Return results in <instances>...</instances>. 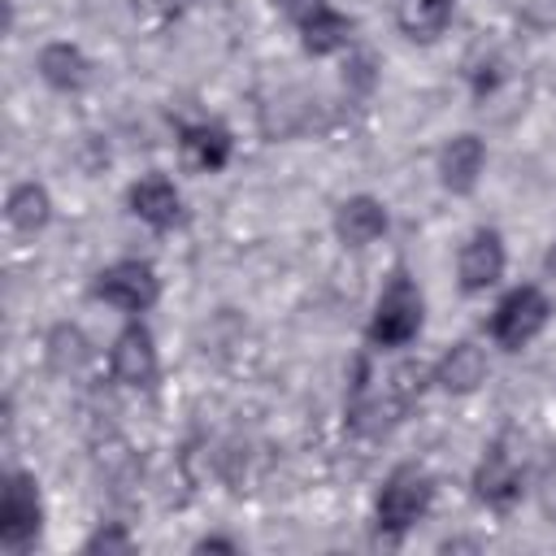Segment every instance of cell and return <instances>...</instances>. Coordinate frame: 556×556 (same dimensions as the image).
I'll use <instances>...</instances> for the list:
<instances>
[{
  "instance_id": "1",
  "label": "cell",
  "mask_w": 556,
  "mask_h": 556,
  "mask_svg": "<svg viewBox=\"0 0 556 556\" xmlns=\"http://www.w3.org/2000/svg\"><path fill=\"white\" fill-rule=\"evenodd\" d=\"M421 321H426V300H421L417 282H413L408 274H395V278L382 287L378 304H374L369 343H374V348H404V343L417 339Z\"/></svg>"
},
{
  "instance_id": "2",
  "label": "cell",
  "mask_w": 556,
  "mask_h": 556,
  "mask_svg": "<svg viewBox=\"0 0 556 556\" xmlns=\"http://www.w3.org/2000/svg\"><path fill=\"white\" fill-rule=\"evenodd\" d=\"M430 500H434V486H430V478L417 465L391 469L387 482H382V491H378V504H374L378 530L382 534H404L417 517H426Z\"/></svg>"
},
{
  "instance_id": "3",
  "label": "cell",
  "mask_w": 556,
  "mask_h": 556,
  "mask_svg": "<svg viewBox=\"0 0 556 556\" xmlns=\"http://www.w3.org/2000/svg\"><path fill=\"white\" fill-rule=\"evenodd\" d=\"M43 530V500L30 473H9L0 491V543L9 552H22Z\"/></svg>"
},
{
  "instance_id": "4",
  "label": "cell",
  "mask_w": 556,
  "mask_h": 556,
  "mask_svg": "<svg viewBox=\"0 0 556 556\" xmlns=\"http://www.w3.org/2000/svg\"><path fill=\"white\" fill-rule=\"evenodd\" d=\"M91 291H96V300H104L122 313H148L161 295V282L148 261H113L96 274Z\"/></svg>"
},
{
  "instance_id": "5",
  "label": "cell",
  "mask_w": 556,
  "mask_h": 556,
  "mask_svg": "<svg viewBox=\"0 0 556 556\" xmlns=\"http://www.w3.org/2000/svg\"><path fill=\"white\" fill-rule=\"evenodd\" d=\"M547 313H552V304H547V295H543L539 287H513V291L495 304L491 334H495L500 348L517 352V348H526V343L547 326Z\"/></svg>"
},
{
  "instance_id": "6",
  "label": "cell",
  "mask_w": 556,
  "mask_h": 556,
  "mask_svg": "<svg viewBox=\"0 0 556 556\" xmlns=\"http://www.w3.org/2000/svg\"><path fill=\"white\" fill-rule=\"evenodd\" d=\"M504 239L495 235V230H473L465 243H460V252H456V278H460V287L465 291H486V287H495L500 278H504Z\"/></svg>"
},
{
  "instance_id": "7",
  "label": "cell",
  "mask_w": 556,
  "mask_h": 556,
  "mask_svg": "<svg viewBox=\"0 0 556 556\" xmlns=\"http://www.w3.org/2000/svg\"><path fill=\"white\" fill-rule=\"evenodd\" d=\"M109 369L122 387H152L156 382V343L148 334V326L130 321L113 348H109Z\"/></svg>"
},
{
  "instance_id": "8",
  "label": "cell",
  "mask_w": 556,
  "mask_h": 556,
  "mask_svg": "<svg viewBox=\"0 0 556 556\" xmlns=\"http://www.w3.org/2000/svg\"><path fill=\"white\" fill-rule=\"evenodd\" d=\"M486 352L478 348V343H469V339H460V343H452L443 356H439V365H434V382L447 391V395H469V391H478L482 382H486Z\"/></svg>"
},
{
  "instance_id": "9",
  "label": "cell",
  "mask_w": 556,
  "mask_h": 556,
  "mask_svg": "<svg viewBox=\"0 0 556 556\" xmlns=\"http://www.w3.org/2000/svg\"><path fill=\"white\" fill-rule=\"evenodd\" d=\"M482 165H486L482 139H478V135H456V139H447L443 152H439V182H443L447 191L465 195V191L478 187Z\"/></svg>"
},
{
  "instance_id": "10",
  "label": "cell",
  "mask_w": 556,
  "mask_h": 556,
  "mask_svg": "<svg viewBox=\"0 0 556 556\" xmlns=\"http://www.w3.org/2000/svg\"><path fill=\"white\" fill-rule=\"evenodd\" d=\"M126 200H130V213H135L139 222L156 226V230L174 226L178 213H182V195H178V187H174L165 174H148V178H139V182L130 187Z\"/></svg>"
},
{
  "instance_id": "11",
  "label": "cell",
  "mask_w": 556,
  "mask_h": 556,
  "mask_svg": "<svg viewBox=\"0 0 556 556\" xmlns=\"http://www.w3.org/2000/svg\"><path fill=\"white\" fill-rule=\"evenodd\" d=\"M382 230H387V208H382V200H374V195H348V200L334 208V235H339L348 248H369Z\"/></svg>"
},
{
  "instance_id": "12",
  "label": "cell",
  "mask_w": 556,
  "mask_h": 556,
  "mask_svg": "<svg viewBox=\"0 0 556 556\" xmlns=\"http://www.w3.org/2000/svg\"><path fill=\"white\" fill-rule=\"evenodd\" d=\"M35 70H39V78H43L48 87H56V91H78V87L91 78V61L83 56V48L65 43V39L43 43L39 56H35Z\"/></svg>"
},
{
  "instance_id": "13",
  "label": "cell",
  "mask_w": 556,
  "mask_h": 556,
  "mask_svg": "<svg viewBox=\"0 0 556 556\" xmlns=\"http://www.w3.org/2000/svg\"><path fill=\"white\" fill-rule=\"evenodd\" d=\"M473 491H478V500H486V504H495V508H508V504L517 500L521 473H517V465H513V456H508L504 447H491V452L482 456V465H478V473H473Z\"/></svg>"
},
{
  "instance_id": "14",
  "label": "cell",
  "mask_w": 556,
  "mask_h": 556,
  "mask_svg": "<svg viewBox=\"0 0 556 556\" xmlns=\"http://www.w3.org/2000/svg\"><path fill=\"white\" fill-rule=\"evenodd\" d=\"M456 13V0H400L395 22L408 39H439Z\"/></svg>"
},
{
  "instance_id": "15",
  "label": "cell",
  "mask_w": 556,
  "mask_h": 556,
  "mask_svg": "<svg viewBox=\"0 0 556 556\" xmlns=\"http://www.w3.org/2000/svg\"><path fill=\"white\" fill-rule=\"evenodd\" d=\"M348 39H352V22H348L343 13H334L330 4H321L317 13H308V17L300 22V43H304L313 56L339 52Z\"/></svg>"
},
{
  "instance_id": "16",
  "label": "cell",
  "mask_w": 556,
  "mask_h": 556,
  "mask_svg": "<svg viewBox=\"0 0 556 556\" xmlns=\"http://www.w3.org/2000/svg\"><path fill=\"white\" fill-rule=\"evenodd\" d=\"M4 217H9V226H13V230H22V235L43 230V226H48V217H52V200H48L43 182H17V187L9 191Z\"/></svg>"
},
{
  "instance_id": "17",
  "label": "cell",
  "mask_w": 556,
  "mask_h": 556,
  "mask_svg": "<svg viewBox=\"0 0 556 556\" xmlns=\"http://www.w3.org/2000/svg\"><path fill=\"white\" fill-rule=\"evenodd\" d=\"M43 356H48V365H52L56 374H83L87 361H91V339H87L78 326L61 321V326L48 330V339H43Z\"/></svg>"
},
{
  "instance_id": "18",
  "label": "cell",
  "mask_w": 556,
  "mask_h": 556,
  "mask_svg": "<svg viewBox=\"0 0 556 556\" xmlns=\"http://www.w3.org/2000/svg\"><path fill=\"white\" fill-rule=\"evenodd\" d=\"M182 148L191 152V161L200 165V169H222L226 161H230V130L226 126H217V122H195V126H187L182 130Z\"/></svg>"
},
{
  "instance_id": "19",
  "label": "cell",
  "mask_w": 556,
  "mask_h": 556,
  "mask_svg": "<svg viewBox=\"0 0 556 556\" xmlns=\"http://www.w3.org/2000/svg\"><path fill=\"white\" fill-rule=\"evenodd\" d=\"M521 17L534 30H552L556 26V0H521Z\"/></svg>"
},
{
  "instance_id": "20",
  "label": "cell",
  "mask_w": 556,
  "mask_h": 556,
  "mask_svg": "<svg viewBox=\"0 0 556 556\" xmlns=\"http://www.w3.org/2000/svg\"><path fill=\"white\" fill-rule=\"evenodd\" d=\"M539 504H543V513L556 521V456H552L547 469L539 473Z\"/></svg>"
},
{
  "instance_id": "21",
  "label": "cell",
  "mask_w": 556,
  "mask_h": 556,
  "mask_svg": "<svg viewBox=\"0 0 556 556\" xmlns=\"http://www.w3.org/2000/svg\"><path fill=\"white\" fill-rule=\"evenodd\" d=\"M100 547H104V552H109V547H130V539H126L122 530H100V534L87 539V552H100Z\"/></svg>"
},
{
  "instance_id": "22",
  "label": "cell",
  "mask_w": 556,
  "mask_h": 556,
  "mask_svg": "<svg viewBox=\"0 0 556 556\" xmlns=\"http://www.w3.org/2000/svg\"><path fill=\"white\" fill-rule=\"evenodd\" d=\"M321 4H326V0H278V9H282L287 17H295V26H300L308 13H317Z\"/></svg>"
},
{
  "instance_id": "23",
  "label": "cell",
  "mask_w": 556,
  "mask_h": 556,
  "mask_svg": "<svg viewBox=\"0 0 556 556\" xmlns=\"http://www.w3.org/2000/svg\"><path fill=\"white\" fill-rule=\"evenodd\" d=\"M543 265H547V269H552V274H556V248H552V252H547V261H543Z\"/></svg>"
}]
</instances>
